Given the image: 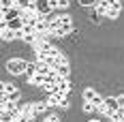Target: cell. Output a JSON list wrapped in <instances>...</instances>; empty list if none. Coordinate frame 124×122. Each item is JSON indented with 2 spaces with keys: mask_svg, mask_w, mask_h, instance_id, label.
<instances>
[{
  "mask_svg": "<svg viewBox=\"0 0 124 122\" xmlns=\"http://www.w3.org/2000/svg\"><path fill=\"white\" fill-rule=\"evenodd\" d=\"M7 71L11 75H24L26 73V60H19V58L9 60L7 62Z\"/></svg>",
  "mask_w": 124,
  "mask_h": 122,
  "instance_id": "1",
  "label": "cell"
},
{
  "mask_svg": "<svg viewBox=\"0 0 124 122\" xmlns=\"http://www.w3.org/2000/svg\"><path fill=\"white\" fill-rule=\"evenodd\" d=\"M34 9H37V13L41 17H47V15L54 11V7H51L49 0H39V2H34Z\"/></svg>",
  "mask_w": 124,
  "mask_h": 122,
  "instance_id": "2",
  "label": "cell"
},
{
  "mask_svg": "<svg viewBox=\"0 0 124 122\" xmlns=\"http://www.w3.org/2000/svg\"><path fill=\"white\" fill-rule=\"evenodd\" d=\"M120 11H122V2H120V0H111V7L107 9L105 17H107V19H116V17L120 15Z\"/></svg>",
  "mask_w": 124,
  "mask_h": 122,
  "instance_id": "3",
  "label": "cell"
},
{
  "mask_svg": "<svg viewBox=\"0 0 124 122\" xmlns=\"http://www.w3.org/2000/svg\"><path fill=\"white\" fill-rule=\"evenodd\" d=\"M105 107H107V114H105V116L111 118L113 111L120 109V105H118V97H107V98H105Z\"/></svg>",
  "mask_w": 124,
  "mask_h": 122,
  "instance_id": "4",
  "label": "cell"
},
{
  "mask_svg": "<svg viewBox=\"0 0 124 122\" xmlns=\"http://www.w3.org/2000/svg\"><path fill=\"white\" fill-rule=\"evenodd\" d=\"M19 17H22V9L19 7H13V9L2 13V19L4 22H13V19H19Z\"/></svg>",
  "mask_w": 124,
  "mask_h": 122,
  "instance_id": "5",
  "label": "cell"
},
{
  "mask_svg": "<svg viewBox=\"0 0 124 122\" xmlns=\"http://www.w3.org/2000/svg\"><path fill=\"white\" fill-rule=\"evenodd\" d=\"M34 49H37V51H43V54H47V56H49V54H51V51H54L56 47L51 45L47 39H45V41H39L37 45H34Z\"/></svg>",
  "mask_w": 124,
  "mask_h": 122,
  "instance_id": "6",
  "label": "cell"
},
{
  "mask_svg": "<svg viewBox=\"0 0 124 122\" xmlns=\"http://www.w3.org/2000/svg\"><path fill=\"white\" fill-rule=\"evenodd\" d=\"M39 73V66H37V62H26V73H24V77L30 81L34 75Z\"/></svg>",
  "mask_w": 124,
  "mask_h": 122,
  "instance_id": "7",
  "label": "cell"
},
{
  "mask_svg": "<svg viewBox=\"0 0 124 122\" xmlns=\"http://www.w3.org/2000/svg\"><path fill=\"white\" fill-rule=\"evenodd\" d=\"M15 7H19L22 11H37L34 9V0H19Z\"/></svg>",
  "mask_w": 124,
  "mask_h": 122,
  "instance_id": "8",
  "label": "cell"
},
{
  "mask_svg": "<svg viewBox=\"0 0 124 122\" xmlns=\"http://www.w3.org/2000/svg\"><path fill=\"white\" fill-rule=\"evenodd\" d=\"M109 7H111V0H99V2H96V11H99V15H105Z\"/></svg>",
  "mask_w": 124,
  "mask_h": 122,
  "instance_id": "9",
  "label": "cell"
},
{
  "mask_svg": "<svg viewBox=\"0 0 124 122\" xmlns=\"http://www.w3.org/2000/svg\"><path fill=\"white\" fill-rule=\"evenodd\" d=\"M37 66H39V75H51V73H56L47 62H37Z\"/></svg>",
  "mask_w": 124,
  "mask_h": 122,
  "instance_id": "10",
  "label": "cell"
},
{
  "mask_svg": "<svg viewBox=\"0 0 124 122\" xmlns=\"http://www.w3.org/2000/svg\"><path fill=\"white\" fill-rule=\"evenodd\" d=\"M96 97H99L96 90H92V88H86V90H84V103H92Z\"/></svg>",
  "mask_w": 124,
  "mask_h": 122,
  "instance_id": "11",
  "label": "cell"
},
{
  "mask_svg": "<svg viewBox=\"0 0 124 122\" xmlns=\"http://www.w3.org/2000/svg\"><path fill=\"white\" fill-rule=\"evenodd\" d=\"M56 73H58V77H69V73H71V66H69V62L60 64V66L56 69Z\"/></svg>",
  "mask_w": 124,
  "mask_h": 122,
  "instance_id": "12",
  "label": "cell"
},
{
  "mask_svg": "<svg viewBox=\"0 0 124 122\" xmlns=\"http://www.w3.org/2000/svg\"><path fill=\"white\" fill-rule=\"evenodd\" d=\"M69 32H73V26H60L58 32H54V34H56V37H66Z\"/></svg>",
  "mask_w": 124,
  "mask_h": 122,
  "instance_id": "13",
  "label": "cell"
},
{
  "mask_svg": "<svg viewBox=\"0 0 124 122\" xmlns=\"http://www.w3.org/2000/svg\"><path fill=\"white\" fill-rule=\"evenodd\" d=\"M15 90H17V88L13 84H4V81L0 84V92H2V94H9V92H15Z\"/></svg>",
  "mask_w": 124,
  "mask_h": 122,
  "instance_id": "14",
  "label": "cell"
},
{
  "mask_svg": "<svg viewBox=\"0 0 124 122\" xmlns=\"http://www.w3.org/2000/svg\"><path fill=\"white\" fill-rule=\"evenodd\" d=\"M2 39H4V41H13V39H17V32H13V30H9V28H4V30H2Z\"/></svg>",
  "mask_w": 124,
  "mask_h": 122,
  "instance_id": "15",
  "label": "cell"
},
{
  "mask_svg": "<svg viewBox=\"0 0 124 122\" xmlns=\"http://www.w3.org/2000/svg\"><path fill=\"white\" fill-rule=\"evenodd\" d=\"M47 22H49V30H51V32H58V28L62 26L60 17H56V19H47Z\"/></svg>",
  "mask_w": 124,
  "mask_h": 122,
  "instance_id": "16",
  "label": "cell"
},
{
  "mask_svg": "<svg viewBox=\"0 0 124 122\" xmlns=\"http://www.w3.org/2000/svg\"><path fill=\"white\" fill-rule=\"evenodd\" d=\"M13 120H15V116L11 111H0V122H13Z\"/></svg>",
  "mask_w": 124,
  "mask_h": 122,
  "instance_id": "17",
  "label": "cell"
},
{
  "mask_svg": "<svg viewBox=\"0 0 124 122\" xmlns=\"http://www.w3.org/2000/svg\"><path fill=\"white\" fill-rule=\"evenodd\" d=\"M111 120L113 122H124V109H118L111 114Z\"/></svg>",
  "mask_w": 124,
  "mask_h": 122,
  "instance_id": "18",
  "label": "cell"
},
{
  "mask_svg": "<svg viewBox=\"0 0 124 122\" xmlns=\"http://www.w3.org/2000/svg\"><path fill=\"white\" fill-rule=\"evenodd\" d=\"M30 84H34V86H43L45 84V75H34V77H32V79H30Z\"/></svg>",
  "mask_w": 124,
  "mask_h": 122,
  "instance_id": "19",
  "label": "cell"
},
{
  "mask_svg": "<svg viewBox=\"0 0 124 122\" xmlns=\"http://www.w3.org/2000/svg\"><path fill=\"white\" fill-rule=\"evenodd\" d=\"M2 97L7 98V101H11V103H17V101H19V92L15 90V92H9V94H2Z\"/></svg>",
  "mask_w": 124,
  "mask_h": 122,
  "instance_id": "20",
  "label": "cell"
},
{
  "mask_svg": "<svg viewBox=\"0 0 124 122\" xmlns=\"http://www.w3.org/2000/svg\"><path fill=\"white\" fill-rule=\"evenodd\" d=\"M15 4H13L11 0H0V11L4 13V11H9V9H13Z\"/></svg>",
  "mask_w": 124,
  "mask_h": 122,
  "instance_id": "21",
  "label": "cell"
},
{
  "mask_svg": "<svg viewBox=\"0 0 124 122\" xmlns=\"http://www.w3.org/2000/svg\"><path fill=\"white\" fill-rule=\"evenodd\" d=\"M47 109V103H34V116H39L41 111Z\"/></svg>",
  "mask_w": 124,
  "mask_h": 122,
  "instance_id": "22",
  "label": "cell"
},
{
  "mask_svg": "<svg viewBox=\"0 0 124 122\" xmlns=\"http://www.w3.org/2000/svg\"><path fill=\"white\" fill-rule=\"evenodd\" d=\"M30 118H32V116H28V114H19L13 122H30Z\"/></svg>",
  "mask_w": 124,
  "mask_h": 122,
  "instance_id": "23",
  "label": "cell"
},
{
  "mask_svg": "<svg viewBox=\"0 0 124 122\" xmlns=\"http://www.w3.org/2000/svg\"><path fill=\"white\" fill-rule=\"evenodd\" d=\"M96 2H99V0H79L81 7H96Z\"/></svg>",
  "mask_w": 124,
  "mask_h": 122,
  "instance_id": "24",
  "label": "cell"
},
{
  "mask_svg": "<svg viewBox=\"0 0 124 122\" xmlns=\"http://www.w3.org/2000/svg\"><path fill=\"white\" fill-rule=\"evenodd\" d=\"M96 107L92 105V103H84V111H94Z\"/></svg>",
  "mask_w": 124,
  "mask_h": 122,
  "instance_id": "25",
  "label": "cell"
},
{
  "mask_svg": "<svg viewBox=\"0 0 124 122\" xmlns=\"http://www.w3.org/2000/svg\"><path fill=\"white\" fill-rule=\"evenodd\" d=\"M58 107H62V109H66V107H69V98L64 97V98L60 101V105H58Z\"/></svg>",
  "mask_w": 124,
  "mask_h": 122,
  "instance_id": "26",
  "label": "cell"
},
{
  "mask_svg": "<svg viewBox=\"0 0 124 122\" xmlns=\"http://www.w3.org/2000/svg\"><path fill=\"white\" fill-rule=\"evenodd\" d=\"M43 122H60V118H56V116H47Z\"/></svg>",
  "mask_w": 124,
  "mask_h": 122,
  "instance_id": "27",
  "label": "cell"
},
{
  "mask_svg": "<svg viewBox=\"0 0 124 122\" xmlns=\"http://www.w3.org/2000/svg\"><path fill=\"white\" fill-rule=\"evenodd\" d=\"M58 7H60V9H66V7H69V0H58Z\"/></svg>",
  "mask_w": 124,
  "mask_h": 122,
  "instance_id": "28",
  "label": "cell"
},
{
  "mask_svg": "<svg viewBox=\"0 0 124 122\" xmlns=\"http://www.w3.org/2000/svg\"><path fill=\"white\" fill-rule=\"evenodd\" d=\"M118 105H120V109H124V94H122V97H118Z\"/></svg>",
  "mask_w": 124,
  "mask_h": 122,
  "instance_id": "29",
  "label": "cell"
},
{
  "mask_svg": "<svg viewBox=\"0 0 124 122\" xmlns=\"http://www.w3.org/2000/svg\"><path fill=\"white\" fill-rule=\"evenodd\" d=\"M88 122H101V120H96V118H92V120H88Z\"/></svg>",
  "mask_w": 124,
  "mask_h": 122,
  "instance_id": "30",
  "label": "cell"
},
{
  "mask_svg": "<svg viewBox=\"0 0 124 122\" xmlns=\"http://www.w3.org/2000/svg\"><path fill=\"white\" fill-rule=\"evenodd\" d=\"M111 122H113V120H111Z\"/></svg>",
  "mask_w": 124,
  "mask_h": 122,
  "instance_id": "31",
  "label": "cell"
}]
</instances>
